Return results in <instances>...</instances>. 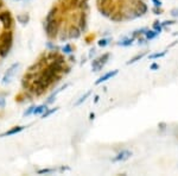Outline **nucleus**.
<instances>
[{
  "label": "nucleus",
  "instance_id": "nucleus-30",
  "mask_svg": "<svg viewBox=\"0 0 178 176\" xmlns=\"http://www.w3.org/2000/svg\"><path fill=\"white\" fill-rule=\"evenodd\" d=\"M161 24V26H171V25H175L176 22L175 20H165V22H163Z\"/></svg>",
  "mask_w": 178,
  "mask_h": 176
},
{
  "label": "nucleus",
  "instance_id": "nucleus-15",
  "mask_svg": "<svg viewBox=\"0 0 178 176\" xmlns=\"http://www.w3.org/2000/svg\"><path fill=\"white\" fill-rule=\"evenodd\" d=\"M158 35H159V32H157V31H154V30H147L146 34H145V38L151 41V39L156 38Z\"/></svg>",
  "mask_w": 178,
  "mask_h": 176
},
{
  "label": "nucleus",
  "instance_id": "nucleus-17",
  "mask_svg": "<svg viewBox=\"0 0 178 176\" xmlns=\"http://www.w3.org/2000/svg\"><path fill=\"white\" fill-rule=\"evenodd\" d=\"M10 49L11 48H8V47H5V45H1L0 44V57H6L7 55H8V53H10Z\"/></svg>",
  "mask_w": 178,
  "mask_h": 176
},
{
  "label": "nucleus",
  "instance_id": "nucleus-3",
  "mask_svg": "<svg viewBox=\"0 0 178 176\" xmlns=\"http://www.w3.org/2000/svg\"><path fill=\"white\" fill-rule=\"evenodd\" d=\"M108 59H109V54H103L102 56H100V57H97L96 60H94L93 61V63H91V68H93V70L94 71H99L101 70L102 68H103V65H106V62L108 61Z\"/></svg>",
  "mask_w": 178,
  "mask_h": 176
},
{
  "label": "nucleus",
  "instance_id": "nucleus-42",
  "mask_svg": "<svg viewBox=\"0 0 178 176\" xmlns=\"http://www.w3.org/2000/svg\"><path fill=\"white\" fill-rule=\"evenodd\" d=\"M70 61H71V62H75V57H72V56H71V57H70Z\"/></svg>",
  "mask_w": 178,
  "mask_h": 176
},
{
  "label": "nucleus",
  "instance_id": "nucleus-21",
  "mask_svg": "<svg viewBox=\"0 0 178 176\" xmlns=\"http://www.w3.org/2000/svg\"><path fill=\"white\" fill-rule=\"evenodd\" d=\"M145 56V53H141V54H138L136 56H134L133 59H131L128 62H127V65H133V63H136V62H138V61H140V60L142 59Z\"/></svg>",
  "mask_w": 178,
  "mask_h": 176
},
{
  "label": "nucleus",
  "instance_id": "nucleus-34",
  "mask_svg": "<svg viewBox=\"0 0 178 176\" xmlns=\"http://www.w3.org/2000/svg\"><path fill=\"white\" fill-rule=\"evenodd\" d=\"M152 4L154 5V7H161V1L160 0H152Z\"/></svg>",
  "mask_w": 178,
  "mask_h": 176
},
{
  "label": "nucleus",
  "instance_id": "nucleus-28",
  "mask_svg": "<svg viewBox=\"0 0 178 176\" xmlns=\"http://www.w3.org/2000/svg\"><path fill=\"white\" fill-rule=\"evenodd\" d=\"M51 173H55V169H42V170H38L37 174H51Z\"/></svg>",
  "mask_w": 178,
  "mask_h": 176
},
{
  "label": "nucleus",
  "instance_id": "nucleus-32",
  "mask_svg": "<svg viewBox=\"0 0 178 176\" xmlns=\"http://www.w3.org/2000/svg\"><path fill=\"white\" fill-rule=\"evenodd\" d=\"M152 12H153L154 14H157V16L163 13V11H161V8H160V7H153V8H152Z\"/></svg>",
  "mask_w": 178,
  "mask_h": 176
},
{
  "label": "nucleus",
  "instance_id": "nucleus-36",
  "mask_svg": "<svg viewBox=\"0 0 178 176\" xmlns=\"http://www.w3.org/2000/svg\"><path fill=\"white\" fill-rule=\"evenodd\" d=\"M138 44H139V45H144V44H145V38H140V37H139V38H138Z\"/></svg>",
  "mask_w": 178,
  "mask_h": 176
},
{
  "label": "nucleus",
  "instance_id": "nucleus-10",
  "mask_svg": "<svg viewBox=\"0 0 178 176\" xmlns=\"http://www.w3.org/2000/svg\"><path fill=\"white\" fill-rule=\"evenodd\" d=\"M132 156V151L130 150H124L121 153H119L114 158H113V162H121V161H126L128 159Z\"/></svg>",
  "mask_w": 178,
  "mask_h": 176
},
{
  "label": "nucleus",
  "instance_id": "nucleus-14",
  "mask_svg": "<svg viewBox=\"0 0 178 176\" xmlns=\"http://www.w3.org/2000/svg\"><path fill=\"white\" fill-rule=\"evenodd\" d=\"M133 41H134L133 37H131V38H122L120 42H118V45H121V47H130V45H132Z\"/></svg>",
  "mask_w": 178,
  "mask_h": 176
},
{
  "label": "nucleus",
  "instance_id": "nucleus-39",
  "mask_svg": "<svg viewBox=\"0 0 178 176\" xmlns=\"http://www.w3.org/2000/svg\"><path fill=\"white\" fill-rule=\"evenodd\" d=\"M159 126H160V129H165V124H164V123L159 124Z\"/></svg>",
  "mask_w": 178,
  "mask_h": 176
},
{
  "label": "nucleus",
  "instance_id": "nucleus-12",
  "mask_svg": "<svg viewBox=\"0 0 178 176\" xmlns=\"http://www.w3.org/2000/svg\"><path fill=\"white\" fill-rule=\"evenodd\" d=\"M109 19L113 20V22H115V23H120V22L124 20V13L120 11H115L112 16L109 17Z\"/></svg>",
  "mask_w": 178,
  "mask_h": 176
},
{
  "label": "nucleus",
  "instance_id": "nucleus-7",
  "mask_svg": "<svg viewBox=\"0 0 178 176\" xmlns=\"http://www.w3.org/2000/svg\"><path fill=\"white\" fill-rule=\"evenodd\" d=\"M81 32H82V31L78 29V26H76V25H70L69 29H68V37H69L70 39H77V38H80Z\"/></svg>",
  "mask_w": 178,
  "mask_h": 176
},
{
  "label": "nucleus",
  "instance_id": "nucleus-25",
  "mask_svg": "<svg viewBox=\"0 0 178 176\" xmlns=\"http://www.w3.org/2000/svg\"><path fill=\"white\" fill-rule=\"evenodd\" d=\"M58 111V108L57 107H55V108H52V110H47V111L43 113V118H47L49 116H51L52 113H55V112Z\"/></svg>",
  "mask_w": 178,
  "mask_h": 176
},
{
  "label": "nucleus",
  "instance_id": "nucleus-2",
  "mask_svg": "<svg viewBox=\"0 0 178 176\" xmlns=\"http://www.w3.org/2000/svg\"><path fill=\"white\" fill-rule=\"evenodd\" d=\"M0 22L2 23V26L5 30H11L13 26V19L8 11L0 12Z\"/></svg>",
  "mask_w": 178,
  "mask_h": 176
},
{
  "label": "nucleus",
  "instance_id": "nucleus-27",
  "mask_svg": "<svg viewBox=\"0 0 178 176\" xmlns=\"http://www.w3.org/2000/svg\"><path fill=\"white\" fill-rule=\"evenodd\" d=\"M62 51L64 54H68V55H70L71 51H72V48H71V45H69V44H65L64 47L62 48Z\"/></svg>",
  "mask_w": 178,
  "mask_h": 176
},
{
  "label": "nucleus",
  "instance_id": "nucleus-9",
  "mask_svg": "<svg viewBox=\"0 0 178 176\" xmlns=\"http://www.w3.org/2000/svg\"><path fill=\"white\" fill-rule=\"evenodd\" d=\"M118 73H119L118 69H115V70H112V71H108V73H106L105 75H102V76H101L99 80H96V81H95V85H100V83L105 82V81L109 80V79H112V77L116 76V75H118Z\"/></svg>",
  "mask_w": 178,
  "mask_h": 176
},
{
  "label": "nucleus",
  "instance_id": "nucleus-29",
  "mask_svg": "<svg viewBox=\"0 0 178 176\" xmlns=\"http://www.w3.org/2000/svg\"><path fill=\"white\" fill-rule=\"evenodd\" d=\"M108 3H109V0H97V6L99 7H106Z\"/></svg>",
  "mask_w": 178,
  "mask_h": 176
},
{
  "label": "nucleus",
  "instance_id": "nucleus-22",
  "mask_svg": "<svg viewBox=\"0 0 178 176\" xmlns=\"http://www.w3.org/2000/svg\"><path fill=\"white\" fill-rule=\"evenodd\" d=\"M146 31H147V29H146V28H142V29L136 30V31L132 34V37H133V38H136L138 36L145 35V34H146Z\"/></svg>",
  "mask_w": 178,
  "mask_h": 176
},
{
  "label": "nucleus",
  "instance_id": "nucleus-43",
  "mask_svg": "<svg viewBox=\"0 0 178 176\" xmlns=\"http://www.w3.org/2000/svg\"><path fill=\"white\" fill-rule=\"evenodd\" d=\"M61 3H65V1H68V0H59Z\"/></svg>",
  "mask_w": 178,
  "mask_h": 176
},
{
  "label": "nucleus",
  "instance_id": "nucleus-11",
  "mask_svg": "<svg viewBox=\"0 0 178 176\" xmlns=\"http://www.w3.org/2000/svg\"><path fill=\"white\" fill-rule=\"evenodd\" d=\"M24 130V126H16V127H12L11 130H8V131H6L4 133H1L0 137H6V136H13L16 135V133H19L20 131H23Z\"/></svg>",
  "mask_w": 178,
  "mask_h": 176
},
{
  "label": "nucleus",
  "instance_id": "nucleus-24",
  "mask_svg": "<svg viewBox=\"0 0 178 176\" xmlns=\"http://www.w3.org/2000/svg\"><path fill=\"white\" fill-rule=\"evenodd\" d=\"M109 42H111L109 38H102V39H100V41L97 42V44H99V47L103 48V47H107V45L109 44Z\"/></svg>",
  "mask_w": 178,
  "mask_h": 176
},
{
  "label": "nucleus",
  "instance_id": "nucleus-8",
  "mask_svg": "<svg viewBox=\"0 0 178 176\" xmlns=\"http://www.w3.org/2000/svg\"><path fill=\"white\" fill-rule=\"evenodd\" d=\"M18 65H19L18 63H14V65H12L11 68L5 73V75H4V77H2V83H4V85H6V83H8L10 81H11V77L13 76L14 71H16V69L18 68Z\"/></svg>",
  "mask_w": 178,
  "mask_h": 176
},
{
  "label": "nucleus",
  "instance_id": "nucleus-16",
  "mask_svg": "<svg viewBox=\"0 0 178 176\" xmlns=\"http://www.w3.org/2000/svg\"><path fill=\"white\" fill-rule=\"evenodd\" d=\"M47 110V104H44V105H39V106H37V107L35 108L33 114H35V116H37V114H42V113H44Z\"/></svg>",
  "mask_w": 178,
  "mask_h": 176
},
{
  "label": "nucleus",
  "instance_id": "nucleus-33",
  "mask_svg": "<svg viewBox=\"0 0 178 176\" xmlns=\"http://www.w3.org/2000/svg\"><path fill=\"white\" fill-rule=\"evenodd\" d=\"M170 14H171L172 17L177 18V17H178V8H173V10H171Z\"/></svg>",
  "mask_w": 178,
  "mask_h": 176
},
{
  "label": "nucleus",
  "instance_id": "nucleus-6",
  "mask_svg": "<svg viewBox=\"0 0 178 176\" xmlns=\"http://www.w3.org/2000/svg\"><path fill=\"white\" fill-rule=\"evenodd\" d=\"M77 26L82 32L87 30V13L80 11V14L77 16Z\"/></svg>",
  "mask_w": 178,
  "mask_h": 176
},
{
  "label": "nucleus",
  "instance_id": "nucleus-19",
  "mask_svg": "<svg viewBox=\"0 0 178 176\" xmlns=\"http://www.w3.org/2000/svg\"><path fill=\"white\" fill-rule=\"evenodd\" d=\"M17 20L22 24H26L30 20L29 14H26V13H25V14H19V16L17 17Z\"/></svg>",
  "mask_w": 178,
  "mask_h": 176
},
{
  "label": "nucleus",
  "instance_id": "nucleus-13",
  "mask_svg": "<svg viewBox=\"0 0 178 176\" xmlns=\"http://www.w3.org/2000/svg\"><path fill=\"white\" fill-rule=\"evenodd\" d=\"M76 8L78 11H83V12H87L89 10V6H88V0H80L77 3Z\"/></svg>",
  "mask_w": 178,
  "mask_h": 176
},
{
  "label": "nucleus",
  "instance_id": "nucleus-20",
  "mask_svg": "<svg viewBox=\"0 0 178 176\" xmlns=\"http://www.w3.org/2000/svg\"><path fill=\"white\" fill-rule=\"evenodd\" d=\"M166 50H164V51H161V53H154V54H151L150 56H148V59L150 60H156V59H160V57H164L166 55Z\"/></svg>",
  "mask_w": 178,
  "mask_h": 176
},
{
  "label": "nucleus",
  "instance_id": "nucleus-41",
  "mask_svg": "<svg viewBox=\"0 0 178 176\" xmlns=\"http://www.w3.org/2000/svg\"><path fill=\"white\" fill-rule=\"evenodd\" d=\"M99 99H100V98H99V96H97V95H96V96H95V102H97V101H99Z\"/></svg>",
  "mask_w": 178,
  "mask_h": 176
},
{
  "label": "nucleus",
  "instance_id": "nucleus-40",
  "mask_svg": "<svg viewBox=\"0 0 178 176\" xmlns=\"http://www.w3.org/2000/svg\"><path fill=\"white\" fill-rule=\"evenodd\" d=\"M94 117H95V114H94V113H90V119H91V120L94 119Z\"/></svg>",
  "mask_w": 178,
  "mask_h": 176
},
{
  "label": "nucleus",
  "instance_id": "nucleus-31",
  "mask_svg": "<svg viewBox=\"0 0 178 176\" xmlns=\"http://www.w3.org/2000/svg\"><path fill=\"white\" fill-rule=\"evenodd\" d=\"M35 108H36L35 106H31V107H29V108H27V111L24 113V116H25V117H29L30 114H32V113H33Z\"/></svg>",
  "mask_w": 178,
  "mask_h": 176
},
{
  "label": "nucleus",
  "instance_id": "nucleus-26",
  "mask_svg": "<svg viewBox=\"0 0 178 176\" xmlns=\"http://www.w3.org/2000/svg\"><path fill=\"white\" fill-rule=\"evenodd\" d=\"M153 30L160 34V32H161V30H163V26H161V24H160L159 22H154V23H153Z\"/></svg>",
  "mask_w": 178,
  "mask_h": 176
},
{
  "label": "nucleus",
  "instance_id": "nucleus-18",
  "mask_svg": "<svg viewBox=\"0 0 178 176\" xmlns=\"http://www.w3.org/2000/svg\"><path fill=\"white\" fill-rule=\"evenodd\" d=\"M90 94H91V92H90V91H89V92H87V93L83 94L82 96H81V98L77 100L76 102H75V106H80L82 102H84V101L87 100V98H89V96H90Z\"/></svg>",
  "mask_w": 178,
  "mask_h": 176
},
{
  "label": "nucleus",
  "instance_id": "nucleus-38",
  "mask_svg": "<svg viewBox=\"0 0 178 176\" xmlns=\"http://www.w3.org/2000/svg\"><path fill=\"white\" fill-rule=\"evenodd\" d=\"M94 54H95V49H91V50H90V54H89V57H91Z\"/></svg>",
  "mask_w": 178,
  "mask_h": 176
},
{
  "label": "nucleus",
  "instance_id": "nucleus-44",
  "mask_svg": "<svg viewBox=\"0 0 178 176\" xmlns=\"http://www.w3.org/2000/svg\"><path fill=\"white\" fill-rule=\"evenodd\" d=\"M1 7H2V4H1V1H0V8H1Z\"/></svg>",
  "mask_w": 178,
  "mask_h": 176
},
{
  "label": "nucleus",
  "instance_id": "nucleus-23",
  "mask_svg": "<svg viewBox=\"0 0 178 176\" xmlns=\"http://www.w3.org/2000/svg\"><path fill=\"white\" fill-rule=\"evenodd\" d=\"M53 62H56V63H58V65H65V59H64V56H62L61 54H58V56H57L56 59L53 60Z\"/></svg>",
  "mask_w": 178,
  "mask_h": 176
},
{
  "label": "nucleus",
  "instance_id": "nucleus-37",
  "mask_svg": "<svg viewBox=\"0 0 178 176\" xmlns=\"http://www.w3.org/2000/svg\"><path fill=\"white\" fill-rule=\"evenodd\" d=\"M5 106V99L0 98V107H4Z\"/></svg>",
  "mask_w": 178,
  "mask_h": 176
},
{
  "label": "nucleus",
  "instance_id": "nucleus-5",
  "mask_svg": "<svg viewBox=\"0 0 178 176\" xmlns=\"http://www.w3.org/2000/svg\"><path fill=\"white\" fill-rule=\"evenodd\" d=\"M132 7L136 11V13L139 14V17L144 16L148 10L147 5H146L144 1H141V0H133V5H132Z\"/></svg>",
  "mask_w": 178,
  "mask_h": 176
},
{
  "label": "nucleus",
  "instance_id": "nucleus-35",
  "mask_svg": "<svg viewBox=\"0 0 178 176\" xmlns=\"http://www.w3.org/2000/svg\"><path fill=\"white\" fill-rule=\"evenodd\" d=\"M150 69H151V70H157V69H159V65H157V63H152V65H150Z\"/></svg>",
  "mask_w": 178,
  "mask_h": 176
},
{
  "label": "nucleus",
  "instance_id": "nucleus-4",
  "mask_svg": "<svg viewBox=\"0 0 178 176\" xmlns=\"http://www.w3.org/2000/svg\"><path fill=\"white\" fill-rule=\"evenodd\" d=\"M12 42H13V34L11 30H5L1 35H0V44L5 45V47L11 48Z\"/></svg>",
  "mask_w": 178,
  "mask_h": 176
},
{
  "label": "nucleus",
  "instance_id": "nucleus-1",
  "mask_svg": "<svg viewBox=\"0 0 178 176\" xmlns=\"http://www.w3.org/2000/svg\"><path fill=\"white\" fill-rule=\"evenodd\" d=\"M62 25V18L59 16L51 18V19H47L44 28H45V32H47V37L50 39H55L59 32V28Z\"/></svg>",
  "mask_w": 178,
  "mask_h": 176
}]
</instances>
